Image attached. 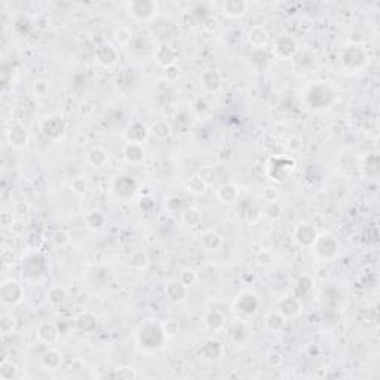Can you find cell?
<instances>
[{
    "label": "cell",
    "instance_id": "obj_52",
    "mask_svg": "<svg viewBox=\"0 0 380 380\" xmlns=\"http://www.w3.org/2000/svg\"><path fill=\"white\" fill-rule=\"evenodd\" d=\"M275 198H276V189L275 187H265L263 199L266 202H275Z\"/></svg>",
    "mask_w": 380,
    "mask_h": 380
},
{
    "label": "cell",
    "instance_id": "obj_30",
    "mask_svg": "<svg viewBox=\"0 0 380 380\" xmlns=\"http://www.w3.org/2000/svg\"><path fill=\"white\" fill-rule=\"evenodd\" d=\"M150 133L155 135V138H157V140H166V138L171 135V133H173V128H171V125H170L168 122H165V120H156V122L152 125Z\"/></svg>",
    "mask_w": 380,
    "mask_h": 380
},
{
    "label": "cell",
    "instance_id": "obj_18",
    "mask_svg": "<svg viewBox=\"0 0 380 380\" xmlns=\"http://www.w3.org/2000/svg\"><path fill=\"white\" fill-rule=\"evenodd\" d=\"M135 187H137V183L133 177H128V176H122V177H117L116 181H114V190L119 196L122 198H130L133 196L135 192Z\"/></svg>",
    "mask_w": 380,
    "mask_h": 380
},
{
    "label": "cell",
    "instance_id": "obj_55",
    "mask_svg": "<svg viewBox=\"0 0 380 380\" xmlns=\"http://www.w3.org/2000/svg\"><path fill=\"white\" fill-rule=\"evenodd\" d=\"M268 361H269V364L270 365H273V367H278L281 362H282V357L278 354V352H269V357H268Z\"/></svg>",
    "mask_w": 380,
    "mask_h": 380
},
{
    "label": "cell",
    "instance_id": "obj_19",
    "mask_svg": "<svg viewBox=\"0 0 380 380\" xmlns=\"http://www.w3.org/2000/svg\"><path fill=\"white\" fill-rule=\"evenodd\" d=\"M58 335H60V330L52 322H42L37 328V337L48 345L55 343L58 340Z\"/></svg>",
    "mask_w": 380,
    "mask_h": 380
},
{
    "label": "cell",
    "instance_id": "obj_53",
    "mask_svg": "<svg viewBox=\"0 0 380 380\" xmlns=\"http://www.w3.org/2000/svg\"><path fill=\"white\" fill-rule=\"evenodd\" d=\"M153 206H155V201H153L152 198H149V196L141 198V201H140V208H141L143 211H150Z\"/></svg>",
    "mask_w": 380,
    "mask_h": 380
},
{
    "label": "cell",
    "instance_id": "obj_12",
    "mask_svg": "<svg viewBox=\"0 0 380 380\" xmlns=\"http://www.w3.org/2000/svg\"><path fill=\"white\" fill-rule=\"evenodd\" d=\"M235 308L239 312L245 313V315H251V313H254L257 311L259 300H257V297L252 292H246L245 291V292H241L238 295V299L235 302Z\"/></svg>",
    "mask_w": 380,
    "mask_h": 380
},
{
    "label": "cell",
    "instance_id": "obj_51",
    "mask_svg": "<svg viewBox=\"0 0 380 380\" xmlns=\"http://www.w3.org/2000/svg\"><path fill=\"white\" fill-rule=\"evenodd\" d=\"M165 76H166V80H170V82H174V80H177L180 76V70L179 67L174 64V66H170V67L165 68Z\"/></svg>",
    "mask_w": 380,
    "mask_h": 380
},
{
    "label": "cell",
    "instance_id": "obj_29",
    "mask_svg": "<svg viewBox=\"0 0 380 380\" xmlns=\"http://www.w3.org/2000/svg\"><path fill=\"white\" fill-rule=\"evenodd\" d=\"M95 325H97L95 316L91 315L90 312L80 313V315L77 316V319H76V327H77V330L85 331V333L92 331V330L95 328Z\"/></svg>",
    "mask_w": 380,
    "mask_h": 380
},
{
    "label": "cell",
    "instance_id": "obj_36",
    "mask_svg": "<svg viewBox=\"0 0 380 380\" xmlns=\"http://www.w3.org/2000/svg\"><path fill=\"white\" fill-rule=\"evenodd\" d=\"M85 223L92 230H98V229H101V226L104 223V217L100 211H91L90 214H87V217H85Z\"/></svg>",
    "mask_w": 380,
    "mask_h": 380
},
{
    "label": "cell",
    "instance_id": "obj_57",
    "mask_svg": "<svg viewBox=\"0 0 380 380\" xmlns=\"http://www.w3.org/2000/svg\"><path fill=\"white\" fill-rule=\"evenodd\" d=\"M28 205H27V202H17L15 203V213L17 214H20V216H25L27 213H28Z\"/></svg>",
    "mask_w": 380,
    "mask_h": 380
},
{
    "label": "cell",
    "instance_id": "obj_3",
    "mask_svg": "<svg viewBox=\"0 0 380 380\" xmlns=\"http://www.w3.org/2000/svg\"><path fill=\"white\" fill-rule=\"evenodd\" d=\"M367 61V55L359 46H349L342 52V66L346 71H358Z\"/></svg>",
    "mask_w": 380,
    "mask_h": 380
},
{
    "label": "cell",
    "instance_id": "obj_49",
    "mask_svg": "<svg viewBox=\"0 0 380 380\" xmlns=\"http://www.w3.org/2000/svg\"><path fill=\"white\" fill-rule=\"evenodd\" d=\"M202 27L206 30V31H216L219 28V21L214 18V17H206L203 21H202Z\"/></svg>",
    "mask_w": 380,
    "mask_h": 380
},
{
    "label": "cell",
    "instance_id": "obj_42",
    "mask_svg": "<svg viewBox=\"0 0 380 380\" xmlns=\"http://www.w3.org/2000/svg\"><path fill=\"white\" fill-rule=\"evenodd\" d=\"M70 187L76 195H83L88 190V181L83 177H74L70 183Z\"/></svg>",
    "mask_w": 380,
    "mask_h": 380
},
{
    "label": "cell",
    "instance_id": "obj_17",
    "mask_svg": "<svg viewBox=\"0 0 380 380\" xmlns=\"http://www.w3.org/2000/svg\"><path fill=\"white\" fill-rule=\"evenodd\" d=\"M223 14L229 18H239L242 17L248 9V3L244 0H227L224 2L223 6Z\"/></svg>",
    "mask_w": 380,
    "mask_h": 380
},
{
    "label": "cell",
    "instance_id": "obj_43",
    "mask_svg": "<svg viewBox=\"0 0 380 380\" xmlns=\"http://www.w3.org/2000/svg\"><path fill=\"white\" fill-rule=\"evenodd\" d=\"M281 213H282V209H281V206L276 202H268V205L265 206V214L268 216L269 219H272V220L278 219L281 216Z\"/></svg>",
    "mask_w": 380,
    "mask_h": 380
},
{
    "label": "cell",
    "instance_id": "obj_31",
    "mask_svg": "<svg viewBox=\"0 0 380 380\" xmlns=\"http://www.w3.org/2000/svg\"><path fill=\"white\" fill-rule=\"evenodd\" d=\"M205 325L211 330H220L224 325L223 313L219 311H209L205 315Z\"/></svg>",
    "mask_w": 380,
    "mask_h": 380
},
{
    "label": "cell",
    "instance_id": "obj_45",
    "mask_svg": "<svg viewBox=\"0 0 380 380\" xmlns=\"http://www.w3.org/2000/svg\"><path fill=\"white\" fill-rule=\"evenodd\" d=\"M199 177L205 181V184H206V186H209V184H213V183L216 181L217 174H216V170H214L213 166H206V168H203V170H202L201 174H199Z\"/></svg>",
    "mask_w": 380,
    "mask_h": 380
},
{
    "label": "cell",
    "instance_id": "obj_54",
    "mask_svg": "<svg viewBox=\"0 0 380 380\" xmlns=\"http://www.w3.org/2000/svg\"><path fill=\"white\" fill-rule=\"evenodd\" d=\"M34 94L37 97H45L46 94H48V85H46L45 82H36L34 83Z\"/></svg>",
    "mask_w": 380,
    "mask_h": 380
},
{
    "label": "cell",
    "instance_id": "obj_48",
    "mask_svg": "<svg viewBox=\"0 0 380 380\" xmlns=\"http://www.w3.org/2000/svg\"><path fill=\"white\" fill-rule=\"evenodd\" d=\"M131 31L128 30V28H125V27H122V28H119V31L116 33V40L119 42V44H122V45H125V44H128L130 40H131Z\"/></svg>",
    "mask_w": 380,
    "mask_h": 380
},
{
    "label": "cell",
    "instance_id": "obj_47",
    "mask_svg": "<svg viewBox=\"0 0 380 380\" xmlns=\"http://www.w3.org/2000/svg\"><path fill=\"white\" fill-rule=\"evenodd\" d=\"M183 205H184V201L179 198V196H173V198H170L168 201H166V208H168V211H171V213H176V211H179L183 208Z\"/></svg>",
    "mask_w": 380,
    "mask_h": 380
},
{
    "label": "cell",
    "instance_id": "obj_26",
    "mask_svg": "<svg viewBox=\"0 0 380 380\" xmlns=\"http://www.w3.org/2000/svg\"><path fill=\"white\" fill-rule=\"evenodd\" d=\"M63 362V354L57 349H49L46 351L45 355L42 357V365L46 370H57Z\"/></svg>",
    "mask_w": 380,
    "mask_h": 380
},
{
    "label": "cell",
    "instance_id": "obj_33",
    "mask_svg": "<svg viewBox=\"0 0 380 380\" xmlns=\"http://www.w3.org/2000/svg\"><path fill=\"white\" fill-rule=\"evenodd\" d=\"M18 367L12 361H3L0 365V379L2 380H12L17 377Z\"/></svg>",
    "mask_w": 380,
    "mask_h": 380
},
{
    "label": "cell",
    "instance_id": "obj_10",
    "mask_svg": "<svg viewBox=\"0 0 380 380\" xmlns=\"http://www.w3.org/2000/svg\"><path fill=\"white\" fill-rule=\"evenodd\" d=\"M297 52V42L292 36H281L275 42V54L281 58H291Z\"/></svg>",
    "mask_w": 380,
    "mask_h": 380
},
{
    "label": "cell",
    "instance_id": "obj_16",
    "mask_svg": "<svg viewBox=\"0 0 380 380\" xmlns=\"http://www.w3.org/2000/svg\"><path fill=\"white\" fill-rule=\"evenodd\" d=\"M177 51L173 48V46L166 45V44H163V45H160L156 49V52H155V58H156V61L162 66V67H170V66H174L176 64V61H177Z\"/></svg>",
    "mask_w": 380,
    "mask_h": 380
},
{
    "label": "cell",
    "instance_id": "obj_37",
    "mask_svg": "<svg viewBox=\"0 0 380 380\" xmlns=\"http://www.w3.org/2000/svg\"><path fill=\"white\" fill-rule=\"evenodd\" d=\"M229 334H230V337H232L235 342H242V340L246 337V334H248V328H246L245 324H242V322H236V324L230 325V328H229Z\"/></svg>",
    "mask_w": 380,
    "mask_h": 380
},
{
    "label": "cell",
    "instance_id": "obj_46",
    "mask_svg": "<svg viewBox=\"0 0 380 380\" xmlns=\"http://www.w3.org/2000/svg\"><path fill=\"white\" fill-rule=\"evenodd\" d=\"M52 241H54V244L58 246H63L68 244V241H70V236H68L67 232H64V230H57L55 233H54V236H52Z\"/></svg>",
    "mask_w": 380,
    "mask_h": 380
},
{
    "label": "cell",
    "instance_id": "obj_20",
    "mask_svg": "<svg viewBox=\"0 0 380 380\" xmlns=\"http://www.w3.org/2000/svg\"><path fill=\"white\" fill-rule=\"evenodd\" d=\"M248 42L254 48H263L268 45L269 34L262 25H254L248 30Z\"/></svg>",
    "mask_w": 380,
    "mask_h": 380
},
{
    "label": "cell",
    "instance_id": "obj_15",
    "mask_svg": "<svg viewBox=\"0 0 380 380\" xmlns=\"http://www.w3.org/2000/svg\"><path fill=\"white\" fill-rule=\"evenodd\" d=\"M95 57H97V61L101 66L110 67L117 61V51L110 44H104V45L98 46L95 49Z\"/></svg>",
    "mask_w": 380,
    "mask_h": 380
},
{
    "label": "cell",
    "instance_id": "obj_11",
    "mask_svg": "<svg viewBox=\"0 0 380 380\" xmlns=\"http://www.w3.org/2000/svg\"><path fill=\"white\" fill-rule=\"evenodd\" d=\"M147 137H149V130L141 122L130 123L128 128H126V131H125V138H126L128 143L143 144L147 140Z\"/></svg>",
    "mask_w": 380,
    "mask_h": 380
},
{
    "label": "cell",
    "instance_id": "obj_50",
    "mask_svg": "<svg viewBox=\"0 0 380 380\" xmlns=\"http://www.w3.org/2000/svg\"><path fill=\"white\" fill-rule=\"evenodd\" d=\"M162 327H163V331H165L166 337L168 335H176L179 333V324L176 321H166V324H163Z\"/></svg>",
    "mask_w": 380,
    "mask_h": 380
},
{
    "label": "cell",
    "instance_id": "obj_5",
    "mask_svg": "<svg viewBox=\"0 0 380 380\" xmlns=\"http://www.w3.org/2000/svg\"><path fill=\"white\" fill-rule=\"evenodd\" d=\"M131 17L137 20H150L156 14V5L150 0H134L126 5Z\"/></svg>",
    "mask_w": 380,
    "mask_h": 380
},
{
    "label": "cell",
    "instance_id": "obj_23",
    "mask_svg": "<svg viewBox=\"0 0 380 380\" xmlns=\"http://www.w3.org/2000/svg\"><path fill=\"white\" fill-rule=\"evenodd\" d=\"M201 355L205 359H219L223 355V348L220 345V342L217 340H206L201 348Z\"/></svg>",
    "mask_w": 380,
    "mask_h": 380
},
{
    "label": "cell",
    "instance_id": "obj_2",
    "mask_svg": "<svg viewBox=\"0 0 380 380\" xmlns=\"http://www.w3.org/2000/svg\"><path fill=\"white\" fill-rule=\"evenodd\" d=\"M306 101L312 109H325L333 101V91L325 83H315L306 92Z\"/></svg>",
    "mask_w": 380,
    "mask_h": 380
},
{
    "label": "cell",
    "instance_id": "obj_56",
    "mask_svg": "<svg viewBox=\"0 0 380 380\" xmlns=\"http://www.w3.org/2000/svg\"><path fill=\"white\" fill-rule=\"evenodd\" d=\"M114 376H116V377H122V379H131V377H137V374H135L131 368H120V371H117Z\"/></svg>",
    "mask_w": 380,
    "mask_h": 380
},
{
    "label": "cell",
    "instance_id": "obj_13",
    "mask_svg": "<svg viewBox=\"0 0 380 380\" xmlns=\"http://www.w3.org/2000/svg\"><path fill=\"white\" fill-rule=\"evenodd\" d=\"M222 83H223V77L214 68H208L201 74V85L208 92H217L222 88Z\"/></svg>",
    "mask_w": 380,
    "mask_h": 380
},
{
    "label": "cell",
    "instance_id": "obj_8",
    "mask_svg": "<svg viewBox=\"0 0 380 380\" xmlns=\"http://www.w3.org/2000/svg\"><path fill=\"white\" fill-rule=\"evenodd\" d=\"M42 131L46 137L57 140V138L63 137L66 133V122L60 116H55V114L49 116L42 122Z\"/></svg>",
    "mask_w": 380,
    "mask_h": 380
},
{
    "label": "cell",
    "instance_id": "obj_4",
    "mask_svg": "<svg viewBox=\"0 0 380 380\" xmlns=\"http://www.w3.org/2000/svg\"><path fill=\"white\" fill-rule=\"evenodd\" d=\"M313 245H315L316 257L319 260H324V262L331 260L335 254H337V249H339V244H337V241L334 239V236L328 235V233L318 236Z\"/></svg>",
    "mask_w": 380,
    "mask_h": 380
},
{
    "label": "cell",
    "instance_id": "obj_1",
    "mask_svg": "<svg viewBox=\"0 0 380 380\" xmlns=\"http://www.w3.org/2000/svg\"><path fill=\"white\" fill-rule=\"evenodd\" d=\"M138 343L146 351H157L162 348L166 334L163 331L162 324H159L156 319H147L144 321L137 333Z\"/></svg>",
    "mask_w": 380,
    "mask_h": 380
},
{
    "label": "cell",
    "instance_id": "obj_24",
    "mask_svg": "<svg viewBox=\"0 0 380 380\" xmlns=\"http://www.w3.org/2000/svg\"><path fill=\"white\" fill-rule=\"evenodd\" d=\"M202 246L208 251H216L223 245V236L214 230H208L202 235Z\"/></svg>",
    "mask_w": 380,
    "mask_h": 380
},
{
    "label": "cell",
    "instance_id": "obj_27",
    "mask_svg": "<svg viewBox=\"0 0 380 380\" xmlns=\"http://www.w3.org/2000/svg\"><path fill=\"white\" fill-rule=\"evenodd\" d=\"M88 160H90V163L94 168H101V166H104L107 163L109 155L103 147L95 146V147L91 149L90 153H88Z\"/></svg>",
    "mask_w": 380,
    "mask_h": 380
},
{
    "label": "cell",
    "instance_id": "obj_41",
    "mask_svg": "<svg viewBox=\"0 0 380 380\" xmlns=\"http://www.w3.org/2000/svg\"><path fill=\"white\" fill-rule=\"evenodd\" d=\"M130 263L137 269H143L147 266V263H149V259H147V254L146 252H143V251H135L134 254L131 256V259H130Z\"/></svg>",
    "mask_w": 380,
    "mask_h": 380
},
{
    "label": "cell",
    "instance_id": "obj_25",
    "mask_svg": "<svg viewBox=\"0 0 380 380\" xmlns=\"http://www.w3.org/2000/svg\"><path fill=\"white\" fill-rule=\"evenodd\" d=\"M125 159L131 163H140L144 160V149L141 144H134V143H128L125 146L123 150Z\"/></svg>",
    "mask_w": 380,
    "mask_h": 380
},
{
    "label": "cell",
    "instance_id": "obj_38",
    "mask_svg": "<svg viewBox=\"0 0 380 380\" xmlns=\"http://www.w3.org/2000/svg\"><path fill=\"white\" fill-rule=\"evenodd\" d=\"M48 299L52 305H60L66 300V291L63 287L57 285V287H52L49 292H48Z\"/></svg>",
    "mask_w": 380,
    "mask_h": 380
},
{
    "label": "cell",
    "instance_id": "obj_32",
    "mask_svg": "<svg viewBox=\"0 0 380 380\" xmlns=\"http://www.w3.org/2000/svg\"><path fill=\"white\" fill-rule=\"evenodd\" d=\"M285 325V318L281 312H272L266 316V327L270 331H279Z\"/></svg>",
    "mask_w": 380,
    "mask_h": 380
},
{
    "label": "cell",
    "instance_id": "obj_40",
    "mask_svg": "<svg viewBox=\"0 0 380 380\" xmlns=\"http://www.w3.org/2000/svg\"><path fill=\"white\" fill-rule=\"evenodd\" d=\"M15 324H17V321H15V318H14L12 315H9V313L2 315L0 328H2V333H3V334H9V333H12V331H14V328H15Z\"/></svg>",
    "mask_w": 380,
    "mask_h": 380
},
{
    "label": "cell",
    "instance_id": "obj_9",
    "mask_svg": "<svg viewBox=\"0 0 380 380\" xmlns=\"http://www.w3.org/2000/svg\"><path fill=\"white\" fill-rule=\"evenodd\" d=\"M318 238V232L309 223H300L294 230V239L299 245L312 246Z\"/></svg>",
    "mask_w": 380,
    "mask_h": 380
},
{
    "label": "cell",
    "instance_id": "obj_44",
    "mask_svg": "<svg viewBox=\"0 0 380 380\" xmlns=\"http://www.w3.org/2000/svg\"><path fill=\"white\" fill-rule=\"evenodd\" d=\"M312 288V281L309 279V278H306V276H302L300 279H299V284H297V290H295V294L299 295V294H308L309 291Z\"/></svg>",
    "mask_w": 380,
    "mask_h": 380
},
{
    "label": "cell",
    "instance_id": "obj_6",
    "mask_svg": "<svg viewBox=\"0 0 380 380\" xmlns=\"http://www.w3.org/2000/svg\"><path fill=\"white\" fill-rule=\"evenodd\" d=\"M0 295H2V302L8 306H15L23 300L24 291L21 285L17 281L8 279L2 284L0 288Z\"/></svg>",
    "mask_w": 380,
    "mask_h": 380
},
{
    "label": "cell",
    "instance_id": "obj_22",
    "mask_svg": "<svg viewBox=\"0 0 380 380\" xmlns=\"http://www.w3.org/2000/svg\"><path fill=\"white\" fill-rule=\"evenodd\" d=\"M165 292H166V297L171 302L179 303V302H183L187 297V287L180 281H173L165 287Z\"/></svg>",
    "mask_w": 380,
    "mask_h": 380
},
{
    "label": "cell",
    "instance_id": "obj_28",
    "mask_svg": "<svg viewBox=\"0 0 380 380\" xmlns=\"http://www.w3.org/2000/svg\"><path fill=\"white\" fill-rule=\"evenodd\" d=\"M239 196V190L236 186L233 184H223L222 187H219L217 190V198L224 203H232L238 199Z\"/></svg>",
    "mask_w": 380,
    "mask_h": 380
},
{
    "label": "cell",
    "instance_id": "obj_21",
    "mask_svg": "<svg viewBox=\"0 0 380 380\" xmlns=\"http://www.w3.org/2000/svg\"><path fill=\"white\" fill-rule=\"evenodd\" d=\"M279 312L282 313V316L285 319L295 318L297 315H300V312H302V303L299 302L297 297H285L281 302V311Z\"/></svg>",
    "mask_w": 380,
    "mask_h": 380
},
{
    "label": "cell",
    "instance_id": "obj_34",
    "mask_svg": "<svg viewBox=\"0 0 380 380\" xmlns=\"http://www.w3.org/2000/svg\"><path fill=\"white\" fill-rule=\"evenodd\" d=\"M183 222L187 224V226H190V227H195V226L201 224V213H199L196 208H187V209L183 213Z\"/></svg>",
    "mask_w": 380,
    "mask_h": 380
},
{
    "label": "cell",
    "instance_id": "obj_7",
    "mask_svg": "<svg viewBox=\"0 0 380 380\" xmlns=\"http://www.w3.org/2000/svg\"><path fill=\"white\" fill-rule=\"evenodd\" d=\"M294 166V162L291 159H284V157H275L270 160L269 166V176L270 179L275 181H284V179L291 173Z\"/></svg>",
    "mask_w": 380,
    "mask_h": 380
},
{
    "label": "cell",
    "instance_id": "obj_14",
    "mask_svg": "<svg viewBox=\"0 0 380 380\" xmlns=\"http://www.w3.org/2000/svg\"><path fill=\"white\" fill-rule=\"evenodd\" d=\"M8 141L12 147L15 149H21L27 144L28 141V135H27V131L24 128L21 123L15 122L9 130H8Z\"/></svg>",
    "mask_w": 380,
    "mask_h": 380
},
{
    "label": "cell",
    "instance_id": "obj_39",
    "mask_svg": "<svg viewBox=\"0 0 380 380\" xmlns=\"http://www.w3.org/2000/svg\"><path fill=\"white\" fill-rule=\"evenodd\" d=\"M196 279H198V275H196V272L193 269H183L181 273H180V282H183L187 288L192 287V285H195Z\"/></svg>",
    "mask_w": 380,
    "mask_h": 380
},
{
    "label": "cell",
    "instance_id": "obj_35",
    "mask_svg": "<svg viewBox=\"0 0 380 380\" xmlns=\"http://www.w3.org/2000/svg\"><path fill=\"white\" fill-rule=\"evenodd\" d=\"M206 187L208 186L205 184V181L199 176H195L187 181V190L193 195H202L206 190Z\"/></svg>",
    "mask_w": 380,
    "mask_h": 380
},
{
    "label": "cell",
    "instance_id": "obj_59",
    "mask_svg": "<svg viewBox=\"0 0 380 380\" xmlns=\"http://www.w3.org/2000/svg\"><path fill=\"white\" fill-rule=\"evenodd\" d=\"M11 230L14 232V233H23L24 232V223L21 220H15V222H12L11 224Z\"/></svg>",
    "mask_w": 380,
    "mask_h": 380
},
{
    "label": "cell",
    "instance_id": "obj_58",
    "mask_svg": "<svg viewBox=\"0 0 380 380\" xmlns=\"http://www.w3.org/2000/svg\"><path fill=\"white\" fill-rule=\"evenodd\" d=\"M288 147H290L292 152L299 150L302 147V140L299 137H291L290 140H288Z\"/></svg>",
    "mask_w": 380,
    "mask_h": 380
}]
</instances>
